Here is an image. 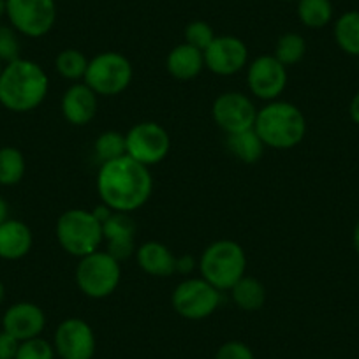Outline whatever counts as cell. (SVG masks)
Here are the masks:
<instances>
[{"instance_id":"6da1fadb","label":"cell","mask_w":359,"mask_h":359,"mask_svg":"<svg viewBox=\"0 0 359 359\" xmlns=\"http://www.w3.org/2000/svg\"><path fill=\"white\" fill-rule=\"evenodd\" d=\"M97 192L113 212L133 213L143 208L154 192L150 168L129 155L101 164L97 171Z\"/></svg>"},{"instance_id":"7a4b0ae2","label":"cell","mask_w":359,"mask_h":359,"mask_svg":"<svg viewBox=\"0 0 359 359\" xmlns=\"http://www.w3.org/2000/svg\"><path fill=\"white\" fill-rule=\"evenodd\" d=\"M50 92V78L43 65L29 58L4 64L0 72V106L11 113L39 108Z\"/></svg>"},{"instance_id":"3957f363","label":"cell","mask_w":359,"mask_h":359,"mask_svg":"<svg viewBox=\"0 0 359 359\" xmlns=\"http://www.w3.org/2000/svg\"><path fill=\"white\" fill-rule=\"evenodd\" d=\"M254 130L266 148L291 150L306 137L309 123L298 106L277 99L257 109Z\"/></svg>"},{"instance_id":"277c9868","label":"cell","mask_w":359,"mask_h":359,"mask_svg":"<svg viewBox=\"0 0 359 359\" xmlns=\"http://www.w3.org/2000/svg\"><path fill=\"white\" fill-rule=\"evenodd\" d=\"M201 278L222 291H231L247 275V254L234 240H217L203 250L198 261Z\"/></svg>"},{"instance_id":"5b68a950","label":"cell","mask_w":359,"mask_h":359,"mask_svg":"<svg viewBox=\"0 0 359 359\" xmlns=\"http://www.w3.org/2000/svg\"><path fill=\"white\" fill-rule=\"evenodd\" d=\"M58 245L72 257H85L102 245V224L92 210L71 208L62 213L55 227Z\"/></svg>"},{"instance_id":"8992f818","label":"cell","mask_w":359,"mask_h":359,"mask_svg":"<svg viewBox=\"0 0 359 359\" xmlns=\"http://www.w3.org/2000/svg\"><path fill=\"white\" fill-rule=\"evenodd\" d=\"M74 280L86 298H109L122 282V262L116 261L106 250H95L79 259Z\"/></svg>"},{"instance_id":"52a82bcc","label":"cell","mask_w":359,"mask_h":359,"mask_svg":"<svg viewBox=\"0 0 359 359\" xmlns=\"http://www.w3.org/2000/svg\"><path fill=\"white\" fill-rule=\"evenodd\" d=\"M133 76V64L126 55L118 51H102L88 60L83 81L99 97H115L129 88Z\"/></svg>"},{"instance_id":"ba28073f","label":"cell","mask_w":359,"mask_h":359,"mask_svg":"<svg viewBox=\"0 0 359 359\" xmlns=\"http://www.w3.org/2000/svg\"><path fill=\"white\" fill-rule=\"evenodd\" d=\"M6 18L20 36L39 39L57 23L55 0H6Z\"/></svg>"},{"instance_id":"9c48e42d","label":"cell","mask_w":359,"mask_h":359,"mask_svg":"<svg viewBox=\"0 0 359 359\" xmlns=\"http://www.w3.org/2000/svg\"><path fill=\"white\" fill-rule=\"evenodd\" d=\"M222 292L205 278H185L175 287L171 296L172 310L187 320H203L213 316L220 305Z\"/></svg>"},{"instance_id":"30bf717a","label":"cell","mask_w":359,"mask_h":359,"mask_svg":"<svg viewBox=\"0 0 359 359\" xmlns=\"http://www.w3.org/2000/svg\"><path fill=\"white\" fill-rule=\"evenodd\" d=\"M127 155L147 168L158 164L171 150L169 133L157 122H140L126 134Z\"/></svg>"},{"instance_id":"8fae6325","label":"cell","mask_w":359,"mask_h":359,"mask_svg":"<svg viewBox=\"0 0 359 359\" xmlns=\"http://www.w3.org/2000/svg\"><path fill=\"white\" fill-rule=\"evenodd\" d=\"M287 78V67L273 55H261L247 65L248 90L261 101H277L284 94Z\"/></svg>"},{"instance_id":"7c38bea8","label":"cell","mask_w":359,"mask_h":359,"mask_svg":"<svg viewBox=\"0 0 359 359\" xmlns=\"http://www.w3.org/2000/svg\"><path fill=\"white\" fill-rule=\"evenodd\" d=\"M53 347L60 359H94L97 351L94 327L85 319L69 317L55 330Z\"/></svg>"},{"instance_id":"4fadbf2b","label":"cell","mask_w":359,"mask_h":359,"mask_svg":"<svg viewBox=\"0 0 359 359\" xmlns=\"http://www.w3.org/2000/svg\"><path fill=\"white\" fill-rule=\"evenodd\" d=\"M213 122L226 134L254 129L257 108L248 95L241 92H224L213 101Z\"/></svg>"},{"instance_id":"5bb4252c","label":"cell","mask_w":359,"mask_h":359,"mask_svg":"<svg viewBox=\"0 0 359 359\" xmlns=\"http://www.w3.org/2000/svg\"><path fill=\"white\" fill-rule=\"evenodd\" d=\"M205 67L217 76H233L248 65V48L236 36H217L205 51Z\"/></svg>"},{"instance_id":"9a60e30c","label":"cell","mask_w":359,"mask_h":359,"mask_svg":"<svg viewBox=\"0 0 359 359\" xmlns=\"http://www.w3.org/2000/svg\"><path fill=\"white\" fill-rule=\"evenodd\" d=\"M44 327H46V313L32 302L13 303L2 316V330L18 338L20 341L41 337Z\"/></svg>"},{"instance_id":"2e32d148","label":"cell","mask_w":359,"mask_h":359,"mask_svg":"<svg viewBox=\"0 0 359 359\" xmlns=\"http://www.w3.org/2000/svg\"><path fill=\"white\" fill-rule=\"evenodd\" d=\"M136 234L137 226L130 213L113 212L111 217L102 222V243L106 245V252L120 262L136 254Z\"/></svg>"},{"instance_id":"e0dca14e","label":"cell","mask_w":359,"mask_h":359,"mask_svg":"<svg viewBox=\"0 0 359 359\" xmlns=\"http://www.w3.org/2000/svg\"><path fill=\"white\" fill-rule=\"evenodd\" d=\"M97 108L99 95L85 81L72 83L60 99L62 116L74 127L88 126L97 115Z\"/></svg>"},{"instance_id":"ac0fdd59","label":"cell","mask_w":359,"mask_h":359,"mask_svg":"<svg viewBox=\"0 0 359 359\" xmlns=\"http://www.w3.org/2000/svg\"><path fill=\"white\" fill-rule=\"evenodd\" d=\"M34 245V234L25 222L18 219H8L0 224V259L20 261L30 254Z\"/></svg>"},{"instance_id":"d6986e66","label":"cell","mask_w":359,"mask_h":359,"mask_svg":"<svg viewBox=\"0 0 359 359\" xmlns=\"http://www.w3.org/2000/svg\"><path fill=\"white\" fill-rule=\"evenodd\" d=\"M165 69L176 81H191L198 78L205 67V53L187 43L172 48L165 58Z\"/></svg>"},{"instance_id":"ffe728a7","label":"cell","mask_w":359,"mask_h":359,"mask_svg":"<svg viewBox=\"0 0 359 359\" xmlns=\"http://www.w3.org/2000/svg\"><path fill=\"white\" fill-rule=\"evenodd\" d=\"M134 255L147 275L162 278L176 273V257L161 241H144L136 248Z\"/></svg>"},{"instance_id":"44dd1931","label":"cell","mask_w":359,"mask_h":359,"mask_svg":"<svg viewBox=\"0 0 359 359\" xmlns=\"http://www.w3.org/2000/svg\"><path fill=\"white\" fill-rule=\"evenodd\" d=\"M226 147L231 151V155H234L238 161L245 162V164H255L257 161H261L266 150V144L262 143V140L254 129L227 134Z\"/></svg>"},{"instance_id":"7402d4cb","label":"cell","mask_w":359,"mask_h":359,"mask_svg":"<svg viewBox=\"0 0 359 359\" xmlns=\"http://www.w3.org/2000/svg\"><path fill=\"white\" fill-rule=\"evenodd\" d=\"M229 292L234 305L243 312H257L266 303L264 284L250 275H245L241 280H238Z\"/></svg>"},{"instance_id":"603a6c76","label":"cell","mask_w":359,"mask_h":359,"mask_svg":"<svg viewBox=\"0 0 359 359\" xmlns=\"http://www.w3.org/2000/svg\"><path fill=\"white\" fill-rule=\"evenodd\" d=\"M333 36L334 43L344 53L359 58V11H347L338 16Z\"/></svg>"},{"instance_id":"cb8c5ba5","label":"cell","mask_w":359,"mask_h":359,"mask_svg":"<svg viewBox=\"0 0 359 359\" xmlns=\"http://www.w3.org/2000/svg\"><path fill=\"white\" fill-rule=\"evenodd\" d=\"M27 171L25 155L16 147L0 148V185L15 187L23 180Z\"/></svg>"},{"instance_id":"d4e9b609","label":"cell","mask_w":359,"mask_h":359,"mask_svg":"<svg viewBox=\"0 0 359 359\" xmlns=\"http://www.w3.org/2000/svg\"><path fill=\"white\" fill-rule=\"evenodd\" d=\"M331 0H298V18L306 29H324L333 22Z\"/></svg>"},{"instance_id":"484cf974","label":"cell","mask_w":359,"mask_h":359,"mask_svg":"<svg viewBox=\"0 0 359 359\" xmlns=\"http://www.w3.org/2000/svg\"><path fill=\"white\" fill-rule=\"evenodd\" d=\"M86 67H88V58L76 48L62 50L55 58V69L67 81L78 83L79 79L85 78Z\"/></svg>"},{"instance_id":"4316f807","label":"cell","mask_w":359,"mask_h":359,"mask_svg":"<svg viewBox=\"0 0 359 359\" xmlns=\"http://www.w3.org/2000/svg\"><path fill=\"white\" fill-rule=\"evenodd\" d=\"M306 53V41L302 34L298 32H287L284 36H280V39L275 44L273 57L277 58L280 64H284L285 67H291L296 65L298 62L303 60Z\"/></svg>"},{"instance_id":"83f0119b","label":"cell","mask_w":359,"mask_h":359,"mask_svg":"<svg viewBox=\"0 0 359 359\" xmlns=\"http://www.w3.org/2000/svg\"><path fill=\"white\" fill-rule=\"evenodd\" d=\"M94 151L101 164L123 157L127 155L126 134L118 133V130H104L95 140Z\"/></svg>"},{"instance_id":"f1b7e54d","label":"cell","mask_w":359,"mask_h":359,"mask_svg":"<svg viewBox=\"0 0 359 359\" xmlns=\"http://www.w3.org/2000/svg\"><path fill=\"white\" fill-rule=\"evenodd\" d=\"M22 53V43H20V34L11 25L0 23V62L9 64L13 60H18Z\"/></svg>"},{"instance_id":"f546056e","label":"cell","mask_w":359,"mask_h":359,"mask_svg":"<svg viewBox=\"0 0 359 359\" xmlns=\"http://www.w3.org/2000/svg\"><path fill=\"white\" fill-rule=\"evenodd\" d=\"M215 37L217 36L213 32L212 25L203 22V20H196V22H191L185 27V43L201 51H205Z\"/></svg>"},{"instance_id":"4dcf8cb0","label":"cell","mask_w":359,"mask_h":359,"mask_svg":"<svg viewBox=\"0 0 359 359\" xmlns=\"http://www.w3.org/2000/svg\"><path fill=\"white\" fill-rule=\"evenodd\" d=\"M55 355L57 352H55L53 344L44 340L43 337H37L20 344L16 359H55Z\"/></svg>"},{"instance_id":"1f68e13d","label":"cell","mask_w":359,"mask_h":359,"mask_svg":"<svg viewBox=\"0 0 359 359\" xmlns=\"http://www.w3.org/2000/svg\"><path fill=\"white\" fill-rule=\"evenodd\" d=\"M215 359H255V354L243 341L231 340L217 348Z\"/></svg>"},{"instance_id":"d6a6232c","label":"cell","mask_w":359,"mask_h":359,"mask_svg":"<svg viewBox=\"0 0 359 359\" xmlns=\"http://www.w3.org/2000/svg\"><path fill=\"white\" fill-rule=\"evenodd\" d=\"M22 341L9 334L8 331L0 330V359H16Z\"/></svg>"},{"instance_id":"836d02e7","label":"cell","mask_w":359,"mask_h":359,"mask_svg":"<svg viewBox=\"0 0 359 359\" xmlns=\"http://www.w3.org/2000/svg\"><path fill=\"white\" fill-rule=\"evenodd\" d=\"M196 259L191 254H184L176 257V273L180 275H191L196 268Z\"/></svg>"},{"instance_id":"e575fe53","label":"cell","mask_w":359,"mask_h":359,"mask_svg":"<svg viewBox=\"0 0 359 359\" xmlns=\"http://www.w3.org/2000/svg\"><path fill=\"white\" fill-rule=\"evenodd\" d=\"M348 116L355 126H359V92L352 95L351 104H348Z\"/></svg>"},{"instance_id":"d590c367","label":"cell","mask_w":359,"mask_h":359,"mask_svg":"<svg viewBox=\"0 0 359 359\" xmlns=\"http://www.w3.org/2000/svg\"><path fill=\"white\" fill-rule=\"evenodd\" d=\"M8 219H11V217H9V205L8 201L0 196V224H4Z\"/></svg>"},{"instance_id":"8d00e7d4","label":"cell","mask_w":359,"mask_h":359,"mask_svg":"<svg viewBox=\"0 0 359 359\" xmlns=\"http://www.w3.org/2000/svg\"><path fill=\"white\" fill-rule=\"evenodd\" d=\"M352 243H354L355 254L359 255V219H358V222H355L354 231H352Z\"/></svg>"},{"instance_id":"74e56055","label":"cell","mask_w":359,"mask_h":359,"mask_svg":"<svg viewBox=\"0 0 359 359\" xmlns=\"http://www.w3.org/2000/svg\"><path fill=\"white\" fill-rule=\"evenodd\" d=\"M4 302H6V285L4 282L0 280V306L4 305Z\"/></svg>"},{"instance_id":"f35d334b","label":"cell","mask_w":359,"mask_h":359,"mask_svg":"<svg viewBox=\"0 0 359 359\" xmlns=\"http://www.w3.org/2000/svg\"><path fill=\"white\" fill-rule=\"evenodd\" d=\"M6 18V0H0V23Z\"/></svg>"},{"instance_id":"ab89813d","label":"cell","mask_w":359,"mask_h":359,"mask_svg":"<svg viewBox=\"0 0 359 359\" xmlns=\"http://www.w3.org/2000/svg\"><path fill=\"white\" fill-rule=\"evenodd\" d=\"M2 67H4V64H2V62H0V72H2Z\"/></svg>"},{"instance_id":"60d3db41","label":"cell","mask_w":359,"mask_h":359,"mask_svg":"<svg viewBox=\"0 0 359 359\" xmlns=\"http://www.w3.org/2000/svg\"><path fill=\"white\" fill-rule=\"evenodd\" d=\"M285 2H292V0H285Z\"/></svg>"}]
</instances>
